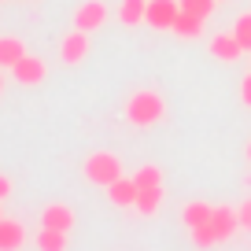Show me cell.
I'll return each mask as SVG.
<instances>
[{"instance_id":"6da1fadb","label":"cell","mask_w":251,"mask_h":251,"mask_svg":"<svg viewBox=\"0 0 251 251\" xmlns=\"http://www.w3.org/2000/svg\"><path fill=\"white\" fill-rule=\"evenodd\" d=\"M163 115H166V103H163V96L151 93V89H141V93H133L126 100V118L133 126H155Z\"/></svg>"},{"instance_id":"7a4b0ae2","label":"cell","mask_w":251,"mask_h":251,"mask_svg":"<svg viewBox=\"0 0 251 251\" xmlns=\"http://www.w3.org/2000/svg\"><path fill=\"white\" fill-rule=\"evenodd\" d=\"M85 177L93 181V185L107 188L111 181L122 177V163H118L111 151H96V155H89V159H85Z\"/></svg>"},{"instance_id":"3957f363","label":"cell","mask_w":251,"mask_h":251,"mask_svg":"<svg viewBox=\"0 0 251 251\" xmlns=\"http://www.w3.org/2000/svg\"><path fill=\"white\" fill-rule=\"evenodd\" d=\"M177 15H181V4H174V0H148L144 23L155 26V30H174V19Z\"/></svg>"},{"instance_id":"277c9868","label":"cell","mask_w":251,"mask_h":251,"mask_svg":"<svg viewBox=\"0 0 251 251\" xmlns=\"http://www.w3.org/2000/svg\"><path fill=\"white\" fill-rule=\"evenodd\" d=\"M45 74H48V67L37 59V55H23V59L11 67V78H15L19 85H41Z\"/></svg>"},{"instance_id":"5b68a950","label":"cell","mask_w":251,"mask_h":251,"mask_svg":"<svg viewBox=\"0 0 251 251\" xmlns=\"http://www.w3.org/2000/svg\"><path fill=\"white\" fill-rule=\"evenodd\" d=\"M103 19H107V8H103V0H85V4L74 11V23H78V30H85V33L100 30Z\"/></svg>"},{"instance_id":"8992f818","label":"cell","mask_w":251,"mask_h":251,"mask_svg":"<svg viewBox=\"0 0 251 251\" xmlns=\"http://www.w3.org/2000/svg\"><path fill=\"white\" fill-rule=\"evenodd\" d=\"M85 55H89V33L85 30H74V33L63 37V45H59V59L63 63H81Z\"/></svg>"},{"instance_id":"52a82bcc","label":"cell","mask_w":251,"mask_h":251,"mask_svg":"<svg viewBox=\"0 0 251 251\" xmlns=\"http://www.w3.org/2000/svg\"><path fill=\"white\" fill-rule=\"evenodd\" d=\"M41 226L45 229H59V233H71L74 229V211L63 207V203H52V207L41 211Z\"/></svg>"},{"instance_id":"ba28073f","label":"cell","mask_w":251,"mask_h":251,"mask_svg":"<svg viewBox=\"0 0 251 251\" xmlns=\"http://www.w3.org/2000/svg\"><path fill=\"white\" fill-rule=\"evenodd\" d=\"M211 226H214V233H218V240H229V236L240 229V214H236L233 207H214L211 211Z\"/></svg>"},{"instance_id":"9c48e42d","label":"cell","mask_w":251,"mask_h":251,"mask_svg":"<svg viewBox=\"0 0 251 251\" xmlns=\"http://www.w3.org/2000/svg\"><path fill=\"white\" fill-rule=\"evenodd\" d=\"M26 244V229L15 218H0V251H19Z\"/></svg>"},{"instance_id":"30bf717a","label":"cell","mask_w":251,"mask_h":251,"mask_svg":"<svg viewBox=\"0 0 251 251\" xmlns=\"http://www.w3.org/2000/svg\"><path fill=\"white\" fill-rule=\"evenodd\" d=\"M240 41L233 37V33H214L211 37V55L214 59H222V63H233V59H240Z\"/></svg>"},{"instance_id":"8fae6325","label":"cell","mask_w":251,"mask_h":251,"mask_svg":"<svg viewBox=\"0 0 251 251\" xmlns=\"http://www.w3.org/2000/svg\"><path fill=\"white\" fill-rule=\"evenodd\" d=\"M107 196H111V203H115V207H133L137 203V181L133 177L111 181V185H107Z\"/></svg>"},{"instance_id":"7c38bea8","label":"cell","mask_w":251,"mask_h":251,"mask_svg":"<svg viewBox=\"0 0 251 251\" xmlns=\"http://www.w3.org/2000/svg\"><path fill=\"white\" fill-rule=\"evenodd\" d=\"M23 55H26V45L19 37H0V67H8V71H11Z\"/></svg>"},{"instance_id":"4fadbf2b","label":"cell","mask_w":251,"mask_h":251,"mask_svg":"<svg viewBox=\"0 0 251 251\" xmlns=\"http://www.w3.org/2000/svg\"><path fill=\"white\" fill-rule=\"evenodd\" d=\"M174 33H177V37H185V41L200 37V33H203V19H200V15H188V11H181V15L174 19Z\"/></svg>"},{"instance_id":"5bb4252c","label":"cell","mask_w":251,"mask_h":251,"mask_svg":"<svg viewBox=\"0 0 251 251\" xmlns=\"http://www.w3.org/2000/svg\"><path fill=\"white\" fill-rule=\"evenodd\" d=\"M144 15H148V0H122V8H118V19L126 26L144 23Z\"/></svg>"},{"instance_id":"9a60e30c","label":"cell","mask_w":251,"mask_h":251,"mask_svg":"<svg viewBox=\"0 0 251 251\" xmlns=\"http://www.w3.org/2000/svg\"><path fill=\"white\" fill-rule=\"evenodd\" d=\"M137 211L141 214H155L163 207V188H137Z\"/></svg>"},{"instance_id":"2e32d148","label":"cell","mask_w":251,"mask_h":251,"mask_svg":"<svg viewBox=\"0 0 251 251\" xmlns=\"http://www.w3.org/2000/svg\"><path fill=\"white\" fill-rule=\"evenodd\" d=\"M211 211H214L211 203H188L185 211H181V222H185V229H196V226H203V222H211Z\"/></svg>"},{"instance_id":"e0dca14e","label":"cell","mask_w":251,"mask_h":251,"mask_svg":"<svg viewBox=\"0 0 251 251\" xmlns=\"http://www.w3.org/2000/svg\"><path fill=\"white\" fill-rule=\"evenodd\" d=\"M37 248H41V251H63V248H67V233H59V229H45V226H41V233H37Z\"/></svg>"},{"instance_id":"ac0fdd59","label":"cell","mask_w":251,"mask_h":251,"mask_svg":"<svg viewBox=\"0 0 251 251\" xmlns=\"http://www.w3.org/2000/svg\"><path fill=\"white\" fill-rule=\"evenodd\" d=\"M137 188H163V170L159 166H141V170L133 174Z\"/></svg>"},{"instance_id":"d6986e66","label":"cell","mask_w":251,"mask_h":251,"mask_svg":"<svg viewBox=\"0 0 251 251\" xmlns=\"http://www.w3.org/2000/svg\"><path fill=\"white\" fill-rule=\"evenodd\" d=\"M233 37L240 41L244 52H251V11H244V15L233 23Z\"/></svg>"},{"instance_id":"ffe728a7","label":"cell","mask_w":251,"mask_h":251,"mask_svg":"<svg viewBox=\"0 0 251 251\" xmlns=\"http://www.w3.org/2000/svg\"><path fill=\"white\" fill-rule=\"evenodd\" d=\"M188 233H192L196 248H214V244H218V233H214L211 222H203V226H196V229H188Z\"/></svg>"},{"instance_id":"44dd1931","label":"cell","mask_w":251,"mask_h":251,"mask_svg":"<svg viewBox=\"0 0 251 251\" xmlns=\"http://www.w3.org/2000/svg\"><path fill=\"white\" fill-rule=\"evenodd\" d=\"M214 4L218 0H181V11H188V15H200V19H207L214 11Z\"/></svg>"},{"instance_id":"7402d4cb","label":"cell","mask_w":251,"mask_h":251,"mask_svg":"<svg viewBox=\"0 0 251 251\" xmlns=\"http://www.w3.org/2000/svg\"><path fill=\"white\" fill-rule=\"evenodd\" d=\"M236 214H240V229H248V233H251V196L240 203V211H236Z\"/></svg>"},{"instance_id":"603a6c76","label":"cell","mask_w":251,"mask_h":251,"mask_svg":"<svg viewBox=\"0 0 251 251\" xmlns=\"http://www.w3.org/2000/svg\"><path fill=\"white\" fill-rule=\"evenodd\" d=\"M240 100H244V103L251 107V74H248V78L240 81Z\"/></svg>"},{"instance_id":"cb8c5ba5","label":"cell","mask_w":251,"mask_h":251,"mask_svg":"<svg viewBox=\"0 0 251 251\" xmlns=\"http://www.w3.org/2000/svg\"><path fill=\"white\" fill-rule=\"evenodd\" d=\"M4 196H11V181L0 174V200H4Z\"/></svg>"},{"instance_id":"d4e9b609","label":"cell","mask_w":251,"mask_h":251,"mask_svg":"<svg viewBox=\"0 0 251 251\" xmlns=\"http://www.w3.org/2000/svg\"><path fill=\"white\" fill-rule=\"evenodd\" d=\"M248 159H251V144H248Z\"/></svg>"},{"instance_id":"484cf974","label":"cell","mask_w":251,"mask_h":251,"mask_svg":"<svg viewBox=\"0 0 251 251\" xmlns=\"http://www.w3.org/2000/svg\"><path fill=\"white\" fill-rule=\"evenodd\" d=\"M0 89H4V78H0Z\"/></svg>"},{"instance_id":"4316f807","label":"cell","mask_w":251,"mask_h":251,"mask_svg":"<svg viewBox=\"0 0 251 251\" xmlns=\"http://www.w3.org/2000/svg\"><path fill=\"white\" fill-rule=\"evenodd\" d=\"M0 218H4V214H0Z\"/></svg>"}]
</instances>
